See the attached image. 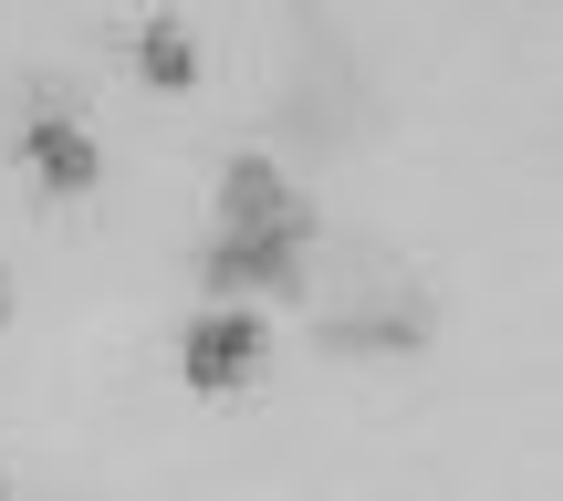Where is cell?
I'll list each match as a JSON object with an SVG mask.
<instances>
[{
	"instance_id": "1",
	"label": "cell",
	"mask_w": 563,
	"mask_h": 501,
	"mask_svg": "<svg viewBox=\"0 0 563 501\" xmlns=\"http://www.w3.org/2000/svg\"><path fill=\"white\" fill-rule=\"evenodd\" d=\"M323 356H418L428 345V303L418 293H386V303H334V314L313 324Z\"/></svg>"
},
{
	"instance_id": "2",
	"label": "cell",
	"mask_w": 563,
	"mask_h": 501,
	"mask_svg": "<svg viewBox=\"0 0 563 501\" xmlns=\"http://www.w3.org/2000/svg\"><path fill=\"white\" fill-rule=\"evenodd\" d=\"M251 366H262V324H251L241 303H220V314H199V324H188V345H178V377L199 386V397H220V386H241Z\"/></svg>"
},
{
	"instance_id": "3",
	"label": "cell",
	"mask_w": 563,
	"mask_h": 501,
	"mask_svg": "<svg viewBox=\"0 0 563 501\" xmlns=\"http://www.w3.org/2000/svg\"><path fill=\"white\" fill-rule=\"evenodd\" d=\"M251 230H313V209L282 188L272 157H230L220 178V241H251Z\"/></svg>"
},
{
	"instance_id": "4",
	"label": "cell",
	"mask_w": 563,
	"mask_h": 501,
	"mask_svg": "<svg viewBox=\"0 0 563 501\" xmlns=\"http://www.w3.org/2000/svg\"><path fill=\"white\" fill-rule=\"evenodd\" d=\"M302 241H313V230H251V241H209V282H220V293H292V282H302Z\"/></svg>"
},
{
	"instance_id": "5",
	"label": "cell",
	"mask_w": 563,
	"mask_h": 501,
	"mask_svg": "<svg viewBox=\"0 0 563 501\" xmlns=\"http://www.w3.org/2000/svg\"><path fill=\"white\" fill-rule=\"evenodd\" d=\"M21 157H32V178L53 188V199H74V188H95V137H84L74 116H63L53 95L32 105V126H21Z\"/></svg>"
},
{
	"instance_id": "6",
	"label": "cell",
	"mask_w": 563,
	"mask_h": 501,
	"mask_svg": "<svg viewBox=\"0 0 563 501\" xmlns=\"http://www.w3.org/2000/svg\"><path fill=\"white\" fill-rule=\"evenodd\" d=\"M136 74L178 95V84H199V42H188L178 21H146V32H136Z\"/></svg>"
},
{
	"instance_id": "7",
	"label": "cell",
	"mask_w": 563,
	"mask_h": 501,
	"mask_svg": "<svg viewBox=\"0 0 563 501\" xmlns=\"http://www.w3.org/2000/svg\"><path fill=\"white\" fill-rule=\"evenodd\" d=\"M0 501H11V491H0Z\"/></svg>"
}]
</instances>
